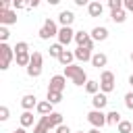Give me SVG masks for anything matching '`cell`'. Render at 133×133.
Listing matches in <instances>:
<instances>
[{
  "label": "cell",
  "mask_w": 133,
  "mask_h": 133,
  "mask_svg": "<svg viewBox=\"0 0 133 133\" xmlns=\"http://www.w3.org/2000/svg\"><path fill=\"white\" fill-rule=\"evenodd\" d=\"M114 83H116L114 73H112V71H104L102 77H100V89H102L104 94H110V91L114 89Z\"/></svg>",
  "instance_id": "cell-6"
},
{
  "label": "cell",
  "mask_w": 133,
  "mask_h": 133,
  "mask_svg": "<svg viewBox=\"0 0 133 133\" xmlns=\"http://www.w3.org/2000/svg\"><path fill=\"white\" fill-rule=\"evenodd\" d=\"M123 8L129 10V12H133V0H123Z\"/></svg>",
  "instance_id": "cell-34"
},
{
  "label": "cell",
  "mask_w": 133,
  "mask_h": 133,
  "mask_svg": "<svg viewBox=\"0 0 133 133\" xmlns=\"http://www.w3.org/2000/svg\"><path fill=\"white\" fill-rule=\"evenodd\" d=\"M48 100H50L52 104H58V102L62 100V91H52V89H48Z\"/></svg>",
  "instance_id": "cell-27"
},
{
  "label": "cell",
  "mask_w": 133,
  "mask_h": 133,
  "mask_svg": "<svg viewBox=\"0 0 133 133\" xmlns=\"http://www.w3.org/2000/svg\"><path fill=\"white\" fill-rule=\"evenodd\" d=\"M15 60H17L19 66H27V64H29V60H31V52H29L27 42H19V44L15 46Z\"/></svg>",
  "instance_id": "cell-2"
},
{
  "label": "cell",
  "mask_w": 133,
  "mask_h": 133,
  "mask_svg": "<svg viewBox=\"0 0 133 133\" xmlns=\"http://www.w3.org/2000/svg\"><path fill=\"white\" fill-rule=\"evenodd\" d=\"M79 133H83V131H79Z\"/></svg>",
  "instance_id": "cell-45"
},
{
  "label": "cell",
  "mask_w": 133,
  "mask_h": 133,
  "mask_svg": "<svg viewBox=\"0 0 133 133\" xmlns=\"http://www.w3.org/2000/svg\"><path fill=\"white\" fill-rule=\"evenodd\" d=\"M58 44H62V46H66V44H71L73 39H75V31L71 29V27H66V25H62L60 29H58Z\"/></svg>",
  "instance_id": "cell-8"
},
{
  "label": "cell",
  "mask_w": 133,
  "mask_h": 133,
  "mask_svg": "<svg viewBox=\"0 0 133 133\" xmlns=\"http://www.w3.org/2000/svg\"><path fill=\"white\" fill-rule=\"evenodd\" d=\"M52 106H54V104H52L50 100H44V102H37L35 110H37L39 114H50V112H52Z\"/></svg>",
  "instance_id": "cell-20"
},
{
  "label": "cell",
  "mask_w": 133,
  "mask_h": 133,
  "mask_svg": "<svg viewBox=\"0 0 133 133\" xmlns=\"http://www.w3.org/2000/svg\"><path fill=\"white\" fill-rule=\"evenodd\" d=\"M52 129V123H50V114H42V118L35 123L33 127V133H50Z\"/></svg>",
  "instance_id": "cell-10"
},
{
  "label": "cell",
  "mask_w": 133,
  "mask_h": 133,
  "mask_svg": "<svg viewBox=\"0 0 133 133\" xmlns=\"http://www.w3.org/2000/svg\"><path fill=\"white\" fill-rule=\"evenodd\" d=\"M87 12H89V17H102V12H104V6H102V2H96V0H91V2L87 4Z\"/></svg>",
  "instance_id": "cell-14"
},
{
  "label": "cell",
  "mask_w": 133,
  "mask_h": 133,
  "mask_svg": "<svg viewBox=\"0 0 133 133\" xmlns=\"http://www.w3.org/2000/svg\"><path fill=\"white\" fill-rule=\"evenodd\" d=\"M48 2H50L52 6H56V4H60V0H48Z\"/></svg>",
  "instance_id": "cell-40"
},
{
  "label": "cell",
  "mask_w": 133,
  "mask_h": 133,
  "mask_svg": "<svg viewBox=\"0 0 133 133\" xmlns=\"http://www.w3.org/2000/svg\"><path fill=\"white\" fill-rule=\"evenodd\" d=\"M91 104H94V108L102 110V108L108 104V98H106V94H104V91H102V94H94V98H91Z\"/></svg>",
  "instance_id": "cell-16"
},
{
  "label": "cell",
  "mask_w": 133,
  "mask_h": 133,
  "mask_svg": "<svg viewBox=\"0 0 133 133\" xmlns=\"http://www.w3.org/2000/svg\"><path fill=\"white\" fill-rule=\"evenodd\" d=\"M131 62H133V52H131Z\"/></svg>",
  "instance_id": "cell-44"
},
{
  "label": "cell",
  "mask_w": 133,
  "mask_h": 133,
  "mask_svg": "<svg viewBox=\"0 0 133 133\" xmlns=\"http://www.w3.org/2000/svg\"><path fill=\"white\" fill-rule=\"evenodd\" d=\"M125 106H127L129 110H133V91H129V94L125 96Z\"/></svg>",
  "instance_id": "cell-30"
},
{
  "label": "cell",
  "mask_w": 133,
  "mask_h": 133,
  "mask_svg": "<svg viewBox=\"0 0 133 133\" xmlns=\"http://www.w3.org/2000/svg\"><path fill=\"white\" fill-rule=\"evenodd\" d=\"M42 66H44V56L39 52H31V60L27 64V75L29 77H39L42 75Z\"/></svg>",
  "instance_id": "cell-3"
},
{
  "label": "cell",
  "mask_w": 133,
  "mask_h": 133,
  "mask_svg": "<svg viewBox=\"0 0 133 133\" xmlns=\"http://www.w3.org/2000/svg\"><path fill=\"white\" fill-rule=\"evenodd\" d=\"M8 114H10V112H8V108H6V106H0V121H6V118H8Z\"/></svg>",
  "instance_id": "cell-33"
},
{
  "label": "cell",
  "mask_w": 133,
  "mask_h": 133,
  "mask_svg": "<svg viewBox=\"0 0 133 133\" xmlns=\"http://www.w3.org/2000/svg\"><path fill=\"white\" fill-rule=\"evenodd\" d=\"M31 125H33V112H31V110H25V112L21 114V127L27 129V127H31Z\"/></svg>",
  "instance_id": "cell-22"
},
{
  "label": "cell",
  "mask_w": 133,
  "mask_h": 133,
  "mask_svg": "<svg viewBox=\"0 0 133 133\" xmlns=\"http://www.w3.org/2000/svg\"><path fill=\"white\" fill-rule=\"evenodd\" d=\"M12 58H15V48H10L6 42H2L0 44V69L6 71Z\"/></svg>",
  "instance_id": "cell-4"
},
{
  "label": "cell",
  "mask_w": 133,
  "mask_h": 133,
  "mask_svg": "<svg viewBox=\"0 0 133 133\" xmlns=\"http://www.w3.org/2000/svg\"><path fill=\"white\" fill-rule=\"evenodd\" d=\"M91 37H94V42H104L108 37V29L106 27H94L91 29Z\"/></svg>",
  "instance_id": "cell-18"
},
{
  "label": "cell",
  "mask_w": 133,
  "mask_h": 133,
  "mask_svg": "<svg viewBox=\"0 0 133 133\" xmlns=\"http://www.w3.org/2000/svg\"><path fill=\"white\" fill-rule=\"evenodd\" d=\"M64 77H69L75 85H85L89 79L83 71V66H77V64H66L64 66Z\"/></svg>",
  "instance_id": "cell-1"
},
{
  "label": "cell",
  "mask_w": 133,
  "mask_h": 133,
  "mask_svg": "<svg viewBox=\"0 0 133 133\" xmlns=\"http://www.w3.org/2000/svg\"><path fill=\"white\" fill-rule=\"evenodd\" d=\"M56 133H71V129H69V125H58Z\"/></svg>",
  "instance_id": "cell-35"
},
{
  "label": "cell",
  "mask_w": 133,
  "mask_h": 133,
  "mask_svg": "<svg viewBox=\"0 0 133 133\" xmlns=\"http://www.w3.org/2000/svg\"><path fill=\"white\" fill-rule=\"evenodd\" d=\"M77 6H85V4H89V0H73Z\"/></svg>",
  "instance_id": "cell-36"
},
{
  "label": "cell",
  "mask_w": 133,
  "mask_h": 133,
  "mask_svg": "<svg viewBox=\"0 0 133 133\" xmlns=\"http://www.w3.org/2000/svg\"><path fill=\"white\" fill-rule=\"evenodd\" d=\"M87 133H100V129H98V127H94V129H91V131H87Z\"/></svg>",
  "instance_id": "cell-41"
},
{
  "label": "cell",
  "mask_w": 133,
  "mask_h": 133,
  "mask_svg": "<svg viewBox=\"0 0 133 133\" xmlns=\"http://www.w3.org/2000/svg\"><path fill=\"white\" fill-rule=\"evenodd\" d=\"M37 35H39V39H50V37L58 35V27H56V23H54L52 19H46V21H44V27L37 31Z\"/></svg>",
  "instance_id": "cell-5"
},
{
  "label": "cell",
  "mask_w": 133,
  "mask_h": 133,
  "mask_svg": "<svg viewBox=\"0 0 133 133\" xmlns=\"http://www.w3.org/2000/svg\"><path fill=\"white\" fill-rule=\"evenodd\" d=\"M129 83H131V85H133V75H131V77H129Z\"/></svg>",
  "instance_id": "cell-42"
},
{
  "label": "cell",
  "mask_w": 133,
  "mask_h": 133,
  "mask_svg": "<svg viewBox=\"0 0 133 133\" xmlns=\"http://www.w3.org/2000/svg\"><path fill=\"white\" fill-rule=\"evenodd\" d=\"M48 52H50V56H54V58H58V56L62 54V44H52Z\"/></svg>",
  "instance_id": "cell-28"
},
{
  "label": "cell",
  "mask_w": 133,
  "mask_h": 133,
  "mask_svg": "<svg viewBox=\"0 0 133 133\" xmlns=\"http://www.w3.org/2000/svg\"><path fill=\"white\" fill-rule=\"evenodd\" d=\"M91 50L89 48H83V46H77V50H75V58L77 60H81V62H87V60H91Z\"/></svg>",
  "instance_id": "cell-13"
},
{
  "label": "cell",
  "mask_w": 133,
  "mask_h": 133,
  "mask_svg": "<svg viewBox=\"0 0 133 133\" xmlns=\"http://www.w3.org/2000/svg\"><path fill=\"white\" fill-rule=\"evenodd\" d=\"M0 23H2V25H15V23H17V10L0 8Z\"/></svg>",
  "instance_id": "cell-11"
},
{
  "label": "cell",
  "mask_w": 133,
  "mask_h": 133,
  "mask_svg": "<svg viewBox=\"0 0 133 133\" xmlns=\"http://www.w3.org/2000/svg\"><path fill=\"white\" fill-rule=\"evenodd\" d=\"M75 42H77V46H83V48L94 50V37H91V33H85V31H75Z\"/></svg>",
  "instance_id": "cell-9"
},
{
  "label": "cell",
  "mask_w": 133,
  "mask_h": 133,
  "mask_svg": "<svg viewBox=\"0 0 133 133\" xmlns=\"http://www.w3.org/2000/svg\"><path fill=\"white\" fill-rule=\"evenodd\" d=\"M21 106H23L25 110H31V108H35V106H37V98H35L33 94H27V96H23V98H21Z\"/></svg>",
  "instance_id": "cell-15"
},
{
  "label": "cell",
  "mask_w": 133,
  "mask_h": 133,
  "mask_svg": "<svg viewBox=\"0 0 133 133\" xmlns=\"http://www.w3.org/2000/svg\"><path fill=\"white\" fill-rule=\"evenodd\" d=\"M87 121H89L94 127H98V129L104 127V125H108V123H106V114H104L102 110H98V108H94V110L87 114Z\"/></svg>",
  "instance_id": "cell-7"
},
{
  "label": "cell",
  "mask_w": 133,
  "mask_h": 133,
  "mask_svg": "<svg viewBox=\"0 0 133 133\" xmlns=\"http://www.w3.org/2000/svg\"><path fill=\"white\" fill-rule=\"evenodd\" d=\"M8 37H10V31L6 27H0V42H6Z\"/></svg>",
  "instance_id": "cell-31"
},
{
  "label": "cell",
  "mask_w": 133,
  "mask_h": 133,
  "mask_svg": "<svg viewBox=\"0 0 133 133\" xmlns=\"http://www.w3.org/2000/svg\"><path fill=\"white\" fill-rule=\"evenodd\" d=\"M110 19H112L114 23H123V21L127 19V15H125V8H116V10H112Z\"/></svg>",
  "instance_id": "cell-23"
},
{
  "label": "cell",
  "mask_w": 133,
  "mask_h": 133,
  "mask_svg": "<svg viewBox=\"0 0 133 133\" xmlns=\"http://www.w3.org/2000/svg\"><path fill=\"white\" fill-rule=\"evenodd\" d=\"M96 2H104V0H96ZM106 2H108V0H106Z\"/></svg>",
  "instance_id": "cell-43"
},
{
  "label": "cell",
  "mask_w": 133,
  "mask_h": 133,
  "mask_svg": "<svg viewBox=\"0 0 133 133\" xmlns=\"http://www.w3.org/2000/svg\"><path fill=\"white\" fill-rule=\"evenodd\" d=\"M73 21H75V15H73L71 10H62V12L58 15V23H60V25L71 27V25H73Z\"/></svg>",
  "instance_id": "cell-17"
},
{
  "label": "cell",
  "mask_w": 133,
  "mask_h": 133,
  "mask_svg": "<svg viewBox=\"0 0 133 133\" xmlns=\"http://www.w3.org/2000/svg\"><path fill=\"white\" fill-rule=\"evenodd\" d=\"M12 6L15 8H25V6H29V0H12Z\"/></svg>",
  "instance_id": "cell-32"
},
{
  "label": "cell",
  "mask_w": 133,
  "mask_h": 133,
  "mask_svg": "<svg viewBox=\"0 0 133 133\" xmlns=\"http://www.w3.org/2000/svg\"><path fill=\"white\" fill-rule=\"evenodd\" d=\"M73 58H75V52H69V50H62V54L58 56V62L60 64H73Z\"/></svg>",
  "instance_id": "cell-21"
},
{
  "label": "cell",
  "mask_w": 133,
  "mask_h": 133,
  "mask_svg": "<svg viewBox=\"0 0 133 133\" xmlns=\"http://www.w3.org/2000/svg\"><path fill=\"white\" fill-rule=\"evenodd\" d=\"M39 2H42V0H29V6H37Z\"/></svg>",
  "instance_id": "cell-38"
},
{
  "label": "cell",
  "mask_w": 133,
  "mask_h": 133,
  "mask_svg": "<svg viewBox=\"0 0 133 133\" xmlns=\"http://www.w3.org/2000/svg\"><path fill=\"white\" fill-rule=\"evenodd\" d=\"M85 89H87V94H98V89H100V81H87L85 83Z\"/></svg>",
  "instance_id": "cell-26"
},
{
  "label": "cell",
  "mask_w": 133,
  "mask_h": 133,
  "mask_svg": "<svg viewBox=\"0 0 133 133\" xmlns=\"http://www.w3.org/2000/svg\"><path fill=\"white\" fill-rule=\"evenodd\" d=\"M12 133H27V131H25V127H19V129H15Z\"/></svg>",
  "instance_id": "cell-39"
},
{
  "label": "cell",
  "mask_w": 133,
  "mask_h": 133,
  "mask_svg": "<svg viewBox=\"0 0 133 133\" xmlns=\"http://www.w3.org/2000/svg\"><path fill=\"white\" fill-rule=\"evenodd\" d=\"M64 85H66V77H64V75H54V77L50 79L48 89H52V91H62Z\"/></svg>",
  "instance_id": "cell-12"
},
{
  "label": "cell",
  "mask_w": 133,
  "mask_h": 133,
  "mask_svg": "<svg viewBox=\"0 0 133 133\" xmlns=\"http://www.w3.org/2000/svg\"><path fill=\"white\" fill-rule=\"evenodd\" d=\"M10 2H12V0H2V2H0V8H8Z\"/></svg>",
  "instance_id": "cell-37"
},
{
  "label": "cell",
  "mask_w": 133,
  "mask_h": 133,
  "mask_svg": "<svg viewBox=\"0 0 133 133\" xmlns=\"http://www.w3.org/2000/svg\"><path fill=\"white\" fill-rule=\"evenodd\" d=\"M106 123H108V125H118V123H121V114H118L116 110H110V112L106 114Z\"/></svg>",
  "instance_id": "cell-24"
},
{
  "label": "cell",
  "mask_w": 133,
  "mask_h": 133,
  "mask_svg": "<svg viewBox=\"0 0 133 133\" xmlns=\"http://www.w3.org/2000/svg\"><path fill=\"white\" fill-rule=\"evenodd\" d=\"M116 127H118V133H133V125L129 121H121Z\"/></svg>",
  "instance_id": "cell-25"
},
{
  "label": "cell",
  "mask_w": 133,
  "mask_h": 133,
  "mask_svg": "<svg viewBox=\"0 0 133 133\" xmlns=\"http://www.w3.org/2000/svg\"><path fill=\"white\" fill-rule=\"evenodd\" d=\"M108 6H110V10L123 8V0H108Z\"/></svg>",
  "instance_id": "cell-29"
},
{
  "label": "cell",
  "mask_w": 133,
  "mask_h": 133,
  "mask_svg": "<svg viewBox=\"0 0 133 133\" xmlns=\"http://www.w3.org/2000/svg\"><path fill=\"white\" fill-rule=\"evenodd\" d=\"M106 62H108V58H106V54H102V52H98V54H94V56H91V64H94L96 69L106 66Z\"/></svg>",
  "instance_id": "cell-19"
}]
</instances>
